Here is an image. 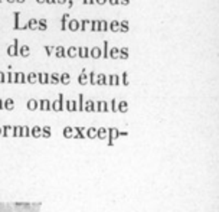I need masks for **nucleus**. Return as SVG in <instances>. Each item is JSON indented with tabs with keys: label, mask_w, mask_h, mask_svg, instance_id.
Instances as JSON below:
<instances>
[{
	"label": "nucleus",
	"mask_w": 219,
	"mask_h": 212,
	"mask_svg": "<svg viewBox=\"0 0 219 212\" xmlns=\"http://www.w3.org/2000/svg\"><path fill=\"white\" fill-rule=\"evenodd\" d=\"M17 51H19V45H17V42L14 40V43H12V45H9L7 46V55L9 56H17L19 53H17Z\"/></svg>",
	"instance_id": "obj_1"
},
{
	"label": "nucleus",
	"mask_w": 219,
	"mask_h": 212,
	"mask_svg": "<svg viewBox=\"0 0 219 212\" xmlns=\"http://www.w3.org/2000/svg\"><path fill=\"white\" fill-rule=\"evenodd\" d=\"M89 56H92L94 59H100L102 56V49L98 46H94L92 49H89Z\"/></svg>",
	"instance_id": "obj_2"
},
{
	"label": "nucleus",
	"mask_w": 219,
	"mask_h": 212,
	"mask_svg": "<svg viewBox=\"0 0 219 212\" xmlns=\"http://www.w3.org/2000/svg\"><path fill=\"white\" fill-rule=\"evenodd\" d=\"M67 29H69L71 32H77V30H80V20H71L68 22L67 25Z\"/></svg>",
	"instance_id": "obj_3"
},
{
	"label": "nucleus",
	"mask_w": 219,
	"mask_h": 212,
	"mask_svg": "<svg viewBox=\"0 0 219 212\" xmlns=\"http://www.w3.org/2000/svg\"><path fill=\"white\" fill-rule=\"evenodd\" d=\"M17 53H19L20 56H23V58H27V56L30 55V49H29V46H27V45H22V46H19Z\"/></svg>",
	"instance_id": "obj_4"
},
{
	"label": "nucleus",
	"mask_w": 219,
	"mask_h": 212,
	"mask_svg": "<svg viewBox=\"0 0 219 212\" xmlns=\"http://www.w3.org/2000/svg\"><path fill=\"white\" fill-rule=\"evenodd\" d=\"M55 56L56 58H65L67 56V49L64 46H56L55 48Z\"/></svg>",
	"instance_id": "obj_5"
},
{
	"label": "nucleus",
	"mask_w": 219,
	"mask_h": 212,
	"mask_svg": "<svg viewBox=\"0 0 219 212\" xmlns=\"http://www.w3.org/2000/svg\"><path fill=\"white\" fill-rule=\"evenodd\" d=\"M78 56L80 58H88L89 56V48H85V46H82V48H78Z\"/></svg>",
	"instance_id": "obj_6"
},
{
	"label": "nucleus",
	"mask_w": 219,
	"mask_h": 212,
	"mask_svg": "<svg viewBox=\"0 0 219 212\" xmlns=\"http://www.w3.org/2000/svg\"><path fill=\"white\" fill-rule=\"evenodd\" d=\"M130 30V25H128V20H121L120 22V29H118V32H123V33H126Z\"/></svg>",
	"instance_id": "obj_7"
},
{
	"label": "nucleus",
	"mask_w": 219,
	"mask_h": 212,
	"mask_svg": "<svg viewBox=\"0 0 219 212\" xmlns=\"http://www.w3.org/2000/svg\"><path fill=\"white\" fill-rule=\"evenodd\" d=\"M67 56H69V58H75V56H78V48L69 46L67 49Z\"/></svg>",
	"instance_id": "obj_8"
},
{
	"label": "nucleus",
	"mask_w": 219,
	"mask_h": 212,
	"mask_svg": "<svg viewBox=\"0 0 219 212\" xmlns=\"http://www.w3.org/2000/svg\"><path fill=\"white\" fill-rule=\"evenodd\" d=\"M108 56H110V58H113V59H118L120 49H118V48H111V49L108 51Z\"/></svg>",
	"instance_id": "obj_9"
},
{
	"label": "nucleus",
	"mask_w": 219,
	"mask_h": 212,
	"mask_svg": "<svg viewBox=\"0 0 219 212\" xmlns=\"http://www.w3.org/2000/svg\"><path fill=\"white\" fill-rule=\"evenodd\" d=\"M68 22H69V14L65 13L64 16H62V19H61V29H62V30H67Z\"/></svg>",
	"instance_id": "obj_10"
},
{
	"label": "nucleus",
	"mask_w": 219,
	"mask_h": 212,
	"mask_svg": "<svg viewBox=\"0 0 219 212\" xmlns=\"http://www.w3.org/2000/svg\"><path fill=\"white\" fill-rule=\"evenodd\" d=\"M108 29H110L111 32H118V29H120V20H113V22L108 25Z\"/></svg>",
	"instance_id": "obj_11"
},
{
	"label": "nucleus",
	"mask_w": 219,
	"mask_h": 212,
	"mask_svg": "<svg viewBox=\"0 0 219 212\" xmlns=\"http://www.w3.org/2000/svg\"><path fill=\"white\" fill-rule=\"evenodd\" d=\"M108 29V22L107 20H98V32H105Z\"/></svg>",
	"instance_id": "obj_12"
},
{
	"label": "nucleus",
	"mask_w": 219,
	"mask_h": 212,
	"mask_svg": "<svg viewBox=\"0 0 219 212\" xmlns=\"http://www.w3.org/2000/svg\"><path fill=\"white\" fill-rule=\"evenodd\" d=\"M48 29V23L45 19H39L38 20V30H46Z\"/></svg>",
	"instance_id": "obj_13"
},
{
	"label": "nucleus",
	"mask_w": 219,
	"mask_h": 212,
	"mask_svg": "<svg viewBox=\"0 0 219 212\" xmlns=\"http://www.w3.org/2000/svg\"><path fill=\"white\" fill-rule=\"evenodd\" d=\"M27 29H30V30H35V29H38V20H36V19L27 20Z\"/></svg>",
	"instance_id": "obj_14"
},
{
	"label": "nucleus",
	"mask_w": 219,
	"mask_h": 212,
	"mask_svg": "<svg viewBox=\"0 0 219 212\" xmlns=\"http://www.w3.org/2000/svg\"><path fill=\"white\" fill-rule=\"evenodd\" d=\"M89 25H91V20H88V19L81 20L80 22V29L81 30H86V29L89 27Z\"/></svg>",
	"instance_id": "obj_15"
},
{
	"label": "nucleus",
	"mask_w": 219,
	"mask_h": 212,
	"mask_svg": "<svg viewBox=\"0 0 219 212\" xmlns=\"http://www.w3.org/2000/svg\"><path fill=\"white\" fill-rule=\"evenodd\" d=\"M120 59H127L128 58V49L127 48H120Z\"/></svg>",
	"instance_id": "obj_16"
},
{
	"label": "nucleus",
	"mask_w": 219,
	"mask_h": 212,
	"mask_svg": "<svg viewBox=\"0 0 219 212\" xmlns=\"http://www.w3.org/2000/svg\"><path fill=\"white\" fill-rule=\"evenodd\" d=\"M78 81H80V84H82V85L88 82V75H86L85 71H82V72H81V75H80V78H78Z\"/></svg>",
	"instance_id": "obj_17"
},
{
	"label": "nucleus",
	"mask_w": 219,
	"mask_h": 212,
	"mask_svg": "<svg viewBox=\"0 0 219 212\" xmlns=\"http://www.w3.org/2000/svg\"><path fill=\"white\" fill-rule=\"evenodd\" d=\"M97 84H107L108 81H107V77L104 74H100V75H97Z\"/></svg>",
	"instance_id": "obj_18"
},
{
	"label": "nucleus",
	"mask_w": 219,
	"mask_h": 212,
	"mask_svg": "<svg viewBox=\"0 0 219 212\" xmlns=\"http://www.w3.org/2000/svg\"><path fill=\"white\" fill-rule=\"evenodd\" d=\"M36 78H39L40 82H42V84H45V82H48L49 75H48V74H36Z\"/></svg>",
	"instance_id": "obj_19"
},
{
	"label": "nucleus",
	"mask_w": 219,
	"mask_h": 212,
	"mask_svg": "<svg viewBox=\"0 0 219 212\" xmlns=\"http://www.w3.org/2000/svg\"><path fill=\"white\" fill-rule=\"evenodd\" d=\"M89 29H91V32H98V20H91Z\"/></svg>",
	"instance_id": "obj_20"
},
{
	"label": "nucleus",
	"mask_w": 219,
	"mask_h": 212,
	"mask_svg": "<svg viewBox=\"0 0 219 212\" xmlns=\"http://www.w3.org/2000/svg\"><path fill=\"white\" fill-rule=\"evenodd\" d=\"M14 77H16V82H25V74H22V72H17V74H14Z\"/></svg>",
	"instance_id": "obj_21"
},
{
	"label": "nucleus",
	"mask_w": 219,
	"mask_h": 212,
	"mask_svg": "<svg viewBox=\"0 0 219 212\" xmlns=\"http://www.w3.org/2000/svg\"><path fill=\"white\" fill-rule=\"evenodd\" d=\"M59 80H61V82H64V84H68V82H69V74H62V75H61L59 77Z\"/></svg>",
	"instance_id": "obj_22"
},
{
	"label": "nucleus",
	"mask_w": 219,
	"mask_h": 212,
	"mask_svg": "<svg viewBox=\"0 0 219 212\" xmlns=\"http://www.w3.org/2000/svg\"><path fill=\"white\" fill-rule=\"evenodd\" d=\"M108 78H110V84H115V85H117V84H118L120 81H118V77H117V75H110V77H108Z\"/></svg>",
	"instance_id": "obj_23"
},
{
	"label": "nucleus",
	"mask_w": 219,
	"mask_h": 212,
	"mask_svg": "<svg viewBox=\"0 0 219 212\" xmlns=\"http://www.w3.org/2000/svg\"><path fill=\"white\" fill-rule=\"evenodd\" d=\"M108 42H104V51H102V56L104 58H108Z\"/></svg>",
	"instance_id": "obj_24"
},
{
	"label": "nucleus",
	"mask_w": 219,
	"mask_h": 212,
	"mask_svg": "<svg viewBox=\"0 0 219 212\" xmlns=\"http://www.w3.org/2000/svg\"><path fill=\"white\" fill-rule=\"evenodd\" d=\"M27 81H29V82H35V81H36V74H33V72L29 74V75H27Z\"/></svg>",
	"instance_id": "obj_25"
},
{
	"label": "nucleus",
	"mask_w": 219,
	"mask_h": 212,
	"mask_svg": "<svg viewBox=\"0 0 219 212\" xmlns=\"http://www.w3.org/2000/svg\"><path fill=\"white\" fill-rule=\"evenodd\" d=\"M45 51H46L48 55H52L55 52V46H45Z\"/></svg>",
	"instance_id": "obj_26"
},
{
	"label": "nucleus",
	"mask_w": 219,
	"mask_h": 212,
	"mask_svg": "<svg viewBox=\"0 0 219 212\" xmlns=\"http://www.w3.org/2000/svg\"><path fill=\"white\" fill-rule=\"evenodd\" d=\"M58 81H59L58 74H52V75H51V82H58Z\"/></svg>",
	"instance_id": "obj_27"
},
{
	"label": "nucleus",
	"mask_w": 219,
	"mask_h": 212,
	"mask_svg": "<svg viewBox=\"0 0 219 212\" xmlns=\"http://www.w3.org/2000/svg\"><path fill=\"white\" fill-rule=\"evenodd\" d=\"M88 77H89V81H91L92 84H97V81H95V78H97V75H95V74L91 72L89 75H88Z\"/></svg>",
	"instance_id": "obj_28"
},
{
	"label": "nucleus",
	"mask_w": 219,
	"mask_h": 212,
	"mask_svg": "<svg viewBox=\"0 0 219 212\" xmlns=\"http://www.w3.org/2000/svg\"><path fill=\"white\" fill-rule=\"evenodd\" d=\"M82 3H84V5H94L95 0H82Z\"/></svg>",
	"instance_id": "obj_29"
},
{
	"label": "nucleus",
	"mask_w": 219,
	"mask_h": 212,
	"mask_svg": "<svg viewBox=\"0 0 219 212\" xmlns=\"http://www.w3.org/2000/svg\"><path fill=\"white\" fill-rule=\"evenodd\" d=\"M108 3L113 5V6H115V5H120V0H108Z\"/></svg>",
	"instance_id": "obj_30"
},
{
	"label": "nucleus",
	"mask_w": 219,
	"mask_h": 212,
	"mask_svg": "<svg viewBox=\"0 0 219 212\" xmlns=\"http://www.w3.org/2000/svg\"><path fill=\"white\" fill-rule=\"evenodd\" d=\"M120 5H123V6H127V5H130V0H120Z\"/></svg>",
	"instance_id": "obj_31"
},
{
	"label": "nucleus",
	"mask_w": 219,
	"mask_h": 212,
	"mask_svg": "<svg viewBox=\"0 0 219 212\" xmlns=\"http://www.w3.org/2000/svg\"><path fill=\"white\" fill-rule=\"evenodd\" d=\"M107 2H108V0H95V3H97V5H101V6H102V5H105Z\"/></svg>",
	"instance_id": "obj_32"
},
{
	"label": "nucleus",
	"mask_w": 219,
	"mask_h": 212,
	"mask_svg": "<svg viewBox=\"0 0 219 212\" xmlns=\"http://www.w3.org/2000/svg\"><path fill=\"white\" fill-rule=\"evenodd\" d=\"M45 3H46V5H55L56 0H45Z\"/></svg>",
	"instance_id": "obj_33"
},
{
	"label": "nucleus",
	"mask_w": 219,
	"mask_h": 212,
	"mask_svg": "<svg viewBox=\"0 0 219 212\" xmlns=\"http://www.w3.org/2000/svg\"><path fill=\"white\" fill-rule=\"evenodd\" d=\"M67 2H68V0H56V3H58V5H65Z\"/></svg>",
	"instance_id": "obj_34"
},
{
	"label": "nucleus",
	"mask_w": 219,
	"mask_h": 212,
	"mask_svg": "<svg viewBox=\"0 0 219 212\" xmlns=\"http://www.w3.org/2000/svg\"><path fill=\"white\" fill-rule=\"evenodd\" d=\"M7 77H9V81H10V82H12V81H13V75H12V74H9V75H7Z\"/></svg>",
	"instance_id": "obj_35"
},
{
	"label": "nucleus",
	"mask_w": 219,
	"mask_h": 212,
	"mask_svg": "<svg viewBox=\"0 0 219 212\" xmlns=\"http://www.w3.org/2000/svg\"><path fill=\"white\" fill-rule=\"evenodd\" d=\"M68 6H69V7L74 6V2H72V0H69V2H68Z\"/></svg>",
	"instance_id": "obj_36"
},
{
	"label": "nucleus",
	"mask_w": 219,
	"mask_h": 212,
	"mask_svg": "<svg viewBox=\"0 0 219 212\" xmlns=\"http://www.w3.org/2000/svg\"><path fill=\"white\" fill-rule=\"evenodd\" d=\"M17 3H25V0H16Z\"/></svg>",
	"instance_id": "obj_37"
},
{
	"label": "nucleus",
	"mask_w": 219,
	"mask_h": 212,
	"mask_svg": "<svg viewBox=\"0 0 219 212\" xmlns=\"http://www.w3.org/2000/svg\"><path fill=\"white\" fill-rule=\"evenodd\" d=\"M38 3H45V0H36Z\"/></svg>",
	"instance_id": "obj_38"
},
{
	"label": "nucleus",
	"mask_w": 219,
	"mask_h": 212,
	"mask_svg": "<svg viewBox=\"0 0 219 212\" xmlns=\"http://www.w3.org/2000/svg\"><path fill=\"white\" fill-rule=\"evenodd\" d=\"M6 2H9V3H13V2H16V0H6Z\"/></svg>",
	"instance_id": "obj_39"
},
{
	"label": "nucleus",
	"mask_w": 219,
	"mask_h": 212,
	"mask_svg": "<svg viewBox=\"0 0 219 212\" xmlns=\"http://www.w3.org/2000/svg\"><path fill=\"white\" fill-rule=\"evenodd\" d=\"M0 2H3V0H0Z\"/></svg>",
	"instance_id": "obj_40"
}]
</instances>
